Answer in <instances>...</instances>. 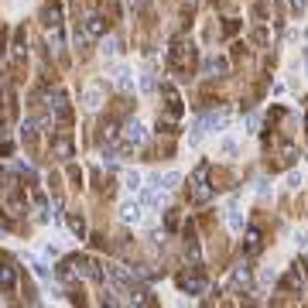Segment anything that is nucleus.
<instances>
[{
    "label": "nucleus",
    "mask_w": 308,
    "mask_h": 308,
    "mask_svg": "<svg viewBox=\"0 0 308 308\" xmlns=\"http://www.w3.org/2000/svg\"><path fill=\"white\" fill-rule=\"evenodd\" d=\"M11 281H14V274H11V271H7V267H0V284H4V288H7V284H11Z\"/></svg>",
    "instance_id": "f257e3e1"
}]
</instances>
